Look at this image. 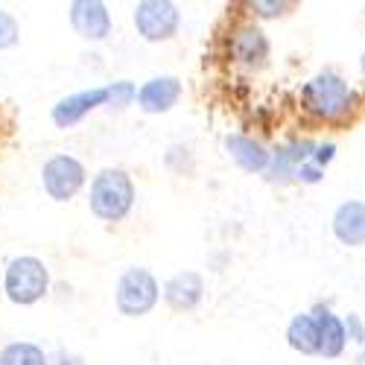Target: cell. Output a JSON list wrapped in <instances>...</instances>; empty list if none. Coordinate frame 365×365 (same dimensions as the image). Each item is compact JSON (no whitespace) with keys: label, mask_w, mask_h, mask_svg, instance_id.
Masks as SVG:
<instances>
[{"label":"cell","mask_w":365,"mask_h":365,"mask_svg":"<svg viewBox=\"0 0 365 365\" xmlns=\"http://www.w3.org/2000/svg\"><path fill=\"white\" fill-rule=\"evenodd\" d=\"M301 106L316 120L336 123V120H345L354 111L356 94L339 73L322 71V73H316L313 79H307L301 85Z\"/></svg>","instance_id":"obj_1"},{"label":"cell","mask_w":365,"mask_h":365,"mask_svg":"<svg viewBox=\"0 0 365 365\" xmlns=\"http://www.w3.org/2000/svg\"><path fill=\"white\" fill-rule=\"evenodd\" d=\"M135 205V185L126 170H100L91 181V193H88V207L91 214L103 222H120L129 217V210Z\"/></svg>","instance_id":"obj_2"},{"label":"cell","mask_w":365,"mask_h":365,"mask_svg":"<svg viewBox=\"0 0 365 365\" xmlns=\"http://www.w3.org/2000/svg\"><path fill=\"white\" fill-rule=\"evenodd\" d=\"M50 289V269L44 266V260L24 255L9 260L6 275H4V292L12 304H21V307H29L47 295Z\"/></svg>","instance_id":"obj_3"},{"label":"cell","mask_w":365,"mask_h":365,"mask_svg":"<svg viewBox=\"0 0 365 365\" xmlns=\"http://www.w3.org/2000/svg\"><path fill=\"white\" fill-rule=\"evenodd\" d=\"M158 295H161L158 281L152 278L149 269H140V266L126 269L123 275L117 278V287H114L117 310L123 313V316H129V319L146 316L158 304Z\"/></svg>","instance_id":"obj_4"},{"label":"cell","mask_w":365,"mask_h":365,"mask_svg":"<svg viewBox=\"0 0 365 365\" xmlns=\"http://www.w3.org/2000/svg\"><path fill=\"white\" fill-rule=\"evenodd\" d=\"M181 12L170 0H140L135 6V26L143 41H170L178 33Z\"/></svg>","instance_id":"obj_5"},{"label":"cell","mask_w":365,"mask_h":365,"mask_svg":"<svg viewBox=\"0 0 365 365\" xmlns=\"http://www.w3.org/2000/svg\"><path fill=\"white\" fill-rule=\"evenodd\" d=\"M41 185L53 202H68L85 185V167L73 155H53L41 167Z\"/></svg>","instance_id":"obj_6"},{"label":"cell","mask_w":365,"mask_h":365,"mask_svg":"<svg viewBox=\"0 0 365 365\" xmlns=\"http://www.w3.org/2000/svg\"><path fill=\"white\" fill-rule=\"evenodd\" d=\"M68 18H71V26L88 41H103L111 33L108 6L100 4V0H73L68 6Z\"/></svg>","instance_id":"obj_7"},{"label":"cell","mask_w":365,"mask_h":365,"mask_svg":"<svg viewBox=\"0 0 365 365\" xmlns=\"http://www.w3.org/2000/svg\"><path fill=\"white\" fill-rule=\"evenodd\" d=\"M108 97H111V91H108V85H106V88L79 91V94H71V97H65V100H58V103L53 106V123H56L58 129H71V126L79 123V120H82L88 111L106 106Z\"/></svg>","instance_id":"obj_8"},{"label":"cell","mask_w":365,"mask_h":365,"mask_svg":"<svg viewBox=\"0 0 365 365\" xmlns=\"http://www.w3.org/2000/svg\"><path fill=\"white\" fill-rule=\"evenodd\" d=\"M330 228H333V237H336L342 246H351V249L365 246V202H359V199L342 202L336 210H333Z\"/></svg>","instance_id":"obj_9"},{"label":"cell","mask_w":365,"mask_h":365,"mask_svg":"<svg viewBox=\"0 0 365 365\" xmlns=\"http://www.w3.org/2000/svg\"><path fill=\"white\" fill-rule=\"evenodd\" d=\"M231 56L234 62L242 68H263L266 58H269V38L263 36V29L255 24L240 26L234 38H231Z\"/></svg>","instance_id":"obj_10"},{"label":"cell","mask_w":365,"mask_h":365,"mask_svg":"<svg viewBox=\"0 0 365 365\" xmlns=\"http://www.w3.org/2000/svg\"><path fill=\"white\" fill-rule=\"evenodd\" d=\"M316 146L319 143H313V140H292V143L275 149V152H272L269 170H266L269 181H289V178H295L301 164H307L313 158Z\"/></svg>","instance_id":"obj_11"},{"label":"cell","mask_w":365,"mask_h":365,"mask_svg":"<svg viewBox=\"0 0 365 365\" xmlns=\"http://www.w3.org/2000/svg\"><path fill=\"white\" fill-rule=\"evenodd\" d=\"M164 301H167V307L175 310V313H187L193 310L196 304L202 301L205 295V281L199 272H178V275H173L164 289H161Z\"/></svg>","instance_id":"obj_12"},{"label":"cell","mask_w":365,"mask_h":365,"mask_svg":"<svg viewBox=\"0 0 365 365\" xmlns=\"http://www.w3.org/2000/svg\"><path fill=\"white\" fill-rule=\"evenodd\" d=\"M181 97V82L175 76H155L138 88V108L146 114H164Z\"/></svg>","instance_id":"obj_13"},{"label":"cell","mask_w":365,"mask_h":365,"mask_svg":"<svg viewBox=\"0 0 365 365\" xmlns=\"http://www.w3.org/2000/svg\"><path fill=\"white\" fill-rule=\"evenodd\" d=\"M316 322H319V354L327 356V359H336L345 354V345H348V324L327 307H316L313 310Z\"/></svg>","instance_id":"obj_14"},{"label":"cell","mask_w":365,"mask_h":365,"mask_svg":"<svg viewBox=\"0 0 365 365\" xmlns=\"http://www.w3.org/2000/svg\"><path fill=\"white\" fill-rule=\"evenodd\" d=\"M225 149L228 155L234 158V164L246 173H266L269 161H272V152H266L263 143H257L255 138L246 135H228L225 138Z\"/></svg>","instance_id":"obj_15"},{"label":"cell","mask_w":365,"mask_h":365,"mask_svg":"<svg viewBox=\"0 0 365 365\" xmlns=\"http://www.w3.org/2000/svg\"><path fill=\"white\" fill-rule=\"evenodd\" d=\"M287 342L298 354H307V356L319 354L322 342H319V322H316V316L313 313L292 316L289 324H287Z\"/></svg>","instance_id":"obj_16"},{"label":"cell","mask_w":365,"mask_h":365,"mask_svg":"<svg viewBox=\"0 0 365 365\" xmlns=\"http://www.w3.org/2000/svg\"><path fill=\"white\" fill-rule=\"evenodd\" d=\"M0 365H50V356L33 342H9L0 351Z\"/></svg>","instance_id":"obj_17"},{"label":"cell","mask_w":365,"mask_h":365,"mask_svg":"<svg viewBox=\"0 0 365 365\" xmlns=\"http://www.w3.org/2000/svg\"><path fill=\"white\" fill-rule=\"evenodd\" d=\"M18 38H21V26H18V21H15L9 12L0 9V50L15 47Z\"/></svg>","instance_id":"obj_18"},{"label":"cell","mask_w":365,"mask_h":365,"mask_svg":"<svg viewBox=\"0 0 365 365\" xmlns=\"http://www.w3.org/2000/svg\"><path fill=\"white\" fill-rule=\"evenodd\" d=\"M108 91H111L108 103L117 106V108H123V106H129L132 100H138V88H135L132 82H114V85H108Z\"/></svg>","instance_id":"obj_19"},{"label":"cell","mask_w":365,"mask_h":365,"mask_svg":"<svg viewBox=\"0 0 365 365\" xmlns=\"http://www.w3.org/2000/svg\"><path fill=\"white\" fill-rule=\"evenodd\" d=\"M252 9H255L257 15H263V18H278V15H284V9H292V4H275V0H255Z\"/></svg>","instance_id":"obj_20"},{"label":"cell","mask_w":365,"mask_h":365,"mask_svg":"<svg viewBox=\"0 0 365 365\" xmlns=\"http://www.w3.org/2000/svg\"><path fill=\"white\" fill-rule=\"evenodd\" d=\"M322 175H324V170L319 167V164H313V158L307 161V164H301V170H298V181H304V185H316V181H322Z\"/></svg>","instance_id":"obj_21"},{"label":"cell","mask_w":365,"mask_h":365,"mask_svg":"<svg viewBox=\"0 0 365 365\" xmlns=\"http://www.w3.org/2000/svg\"><path fill=\"white\" fill-rule=\"evenodd\" d=\"M333 155H336V143H319L316 152H313V164H319L324 170L333 161Z\"/></svg>","instance_id":"obj_22"},{"label":"cell","mask_w":365,"mask_h":365,"mask_svg":"<svg viewBox=\"0 0 365 365\" xmlns=\"http://www.w3.org/2000/svg\"><path fill=\"white\" fill-rule=\"evenodd\" d=\"M345 324H348V339H354V342L362 345V342H365V327H362V322H359L356 316H348Z\"/></svg>","instance_id":"obj_23"},{"label":"cell","mask_w":365,"mask_h":365,"mask_svg":"<svg viewBox=\"0 0 365 365\" xmlns=\"http://www.w3.org/2000/svg\"><path fill=\"white\" fill-rule=\"evenodd\" d=\"M50 365H82V359H79V356H71V354H65V351H58V354L50 359Z\"/></svg>","instance_id":"obj_24"},{"label":"cell","mask_w":365,"mask_h":365,"mask_svg":"<svg viewBox=\"0 0 365 365\" xmlns=\"http://www.w3.org/2000/svg\"><path fill=\"white\" fill-rule=\"evenodd\" d=\"M359 68H362V76H365V50H362V58H359Z\"/></svg>","instance_id":"obj_25"}]
</instances>
